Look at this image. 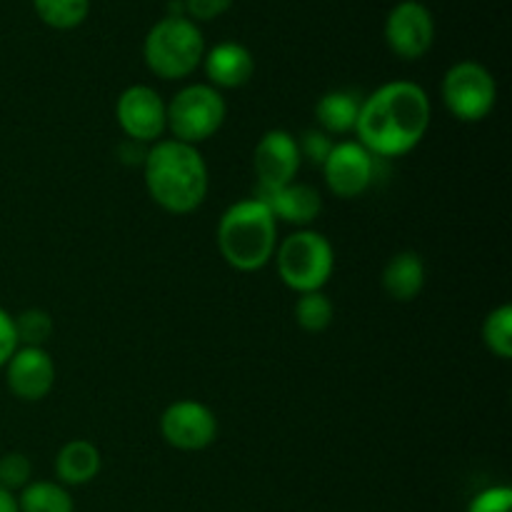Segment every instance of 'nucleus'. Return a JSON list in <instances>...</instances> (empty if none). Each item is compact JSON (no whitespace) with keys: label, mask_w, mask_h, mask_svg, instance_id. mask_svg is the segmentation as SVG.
Instances as JSON below:
<instances>
[{"label":"nucleus","mask_w":512,"mask_h":512,"mask_svg":"<svg viewBox=\"0 0 512 512\" xmlns=\"http://www.w3.org/2000/svg\"><path fill=\"white\" fill-rule=\"evenodd\" d=\"M425 288V263L413 250L393 255L383 268V290L395 303H410Z\"/></svg>","instance_id":"obj_16"},{"label":"nucleus","mask_w":512,"mask_h":512,"mask_svg":"<svg viewBox=\"0 0 512 512\" xmlns=\"http://www.w3.org/2000/svg\"><path fill=\"white\" fill-rule=\"evenodd\" d=\"M115 118L128 140L153 145L168 130V105L150 85H130L115 103Z\"/></svg>","instance_id":"obj_10"},{"label":"nucleus","mask_w":512,"mask_h":512,"mask_svg":"<svg viewBox=\"0 0 512 512\" xmlns=\"http://www.w3.org/2000/svg\"><path fill=\"white\" fill-rule=\"evenodd\" d=\"M13 323L18 345H25V348H43L53 335V318L40 308L23 310L20 315H15Z\"/></svg>","instance_id":"obj_23"},{"label":"nucleus","mask_w":512,"mask_h":512,"mask_svg":"<svg viewBox=\"0 0 512 512\" xmlns=\"http://www.w3.org/2000/svg\"><path fill=\"white\" fill-rule=\"evenodd\" d=\"M300 163H303V158H300L298 140L288 130H268L258 140L253 153L258 193H268V190H278L283 185L293 183L300 170Z\"/></svg>","instance_id":"obj_12"},{"label":"nucleus","mask_w":512,"mask_h":512,"mask_svg":"<svg viewBox=\"0 0 512 512\" xmlns=\"http://www.w3.org/2000/svg\"><path fill=\"white\" fill-rule=\"evenodd\" d=\"M33 10L48 28L73 30L88 18L90 0H33Z\"/></svg>","instance_id":"obj_20"},{"label":"nucleus","mask_w":512,"mask_h":512,"mask_svg":"<svg viewBox=\"0 0 512 512\" xmlns=\"http://www.w3.org/2000/svg\"><path fill=\"white\" fill-rule=\"evenodd\" d=\"M0 512H18V500L13 493L0 488Z\"/></svg>","instance_id":"obj_29"},{"label":"nucleus","mask_w":512,"mask_h":512,"mask_svg":"<svg viewBox=\"0 0 512 512\" xmlns=\"http://www.w3.org/2000/svg\"><path fill=\"white\" fill-rule=\"evenodd\" d=\"M233 3L235 0H183L185 15L193 23H208V20L220 18L223 13H228Z\"/></svg>","instance_id":"obj_27"},{"label":"nucleus","mask_w":512,"mask_h":512,"mask_svg":"<svg viewBox=\"0 0 512 512\" xmlns=\"http://www.w3.org/2000/svg\"><path fill=\"white\" fill-rule=\"evenodd\" d=\"M18 335H15V323L13 315L8 310L0 308V368H5L13 353L18 350Z\"/></svg>","instance_id":"obj_28"},{"label":"nucleus","mask_w":512,"mask_h":512,"mask_svg":"<svg viewBox=\"0 0 512 512\" xmlns=\"http://www.w3.org/2000/svg\"><path fill=\"white\" fill-rule=\"evenodd\" d=\"M33 480V465L28 455L5 453L0 458V488L15 495V490H23Z\"/></svg>","instance_id":"obj_24"},{"label":"nucleus","mask_w":512,"mask_h":512,"mask_svg":"<svg viewBox=\"0 0 512 512\" xmlns=\"http://www.w3.org/2000/svg\"><path fill=\"white\" fill-rule=\"evenodd\" d=\"M293 315L300 330H305V333H323L333 323V303H330V298L323 290L300 293L298 300H295Z\"/></svg>","instance_id":"obj_21"},{"label":"nucleus","mask_w":512,"mask_h":512,"mask_svg":"<svg viewBox=\"0 0 512 512\" xmlns=\"http://www.w3.org/2000/svg\"><path fill=\"white\" fill-rule=\"evenodd\" d=\"M160 435L183 453H200L218 438V418L200 400H175L160 415Z\"/></svg>","instance_id":"obj_9"},{"label":"nucleus","mask_w":512,"mask_h":512,"mask_svg":"<svg viewBox=\"0 0 512 512\" xmlns=\"http://www.w3.org/2000/svg\"><path fill=\"white\" fill-rule=\"evenodd\" d=\"M275 268L280 280L295 293L323 290L335 268V253L330 240L315 230H298L275 248Z\"/></svg>","instance_id":"obj_5"},{"label":"nucleus","mask_w":512,"mask_h":512,"mask_svg":"<svg viewBox=\"0 0 512 512\" xmlns=\"http://www.w3.org/2000/svg\"><path fill=\"white\" fill-rule=\"evenodd\" d=\"M205 75L215 90H235L250 83L255 73V58L243 43L235 40H223V43L213 45L205 50L203 63Z\"/></svg>","instance_id":"obj_14"},{"label":"nucleus","mask_w":512,"mask_h":512,"mask_svg":"<svg viewBox=\"0 0 512 512\" xmlns=\"http://www.w3.org/2000/svg\"><path fill=\"white\" fill-rule=\"evenodd\" d=\"M333 140H330L328 133H323V130H308V133L303 135V140L298 143V150H300V158L310 160L313 165H318V168H323L325 158L330 155V150H333Z\"/></svg>","instance_id":"obj_26"},{"label":"nucleus","mask_w":512,"mask_h":512,"mask_svg":"<svg viewBox=\"0 0 512 512\" xmlns=\"http://www.w3.org/2000/svg\"><path fill=\"white\" fill-rule=\"evenodd\" d=\"M360 105L363 100L350 90H330L315 105V118L323 133L328 135H348L355 133L358 125Z\"/></svg>","instance_id":"obj_18"},{"label":"nucleus","mask_w":512,"mask_h":512,"mask_svg":"<svg viewBox=\"0 0 512 512\" xmlns=\"http://www.w3.org/2000/svg\"><path fill=\"white\" fill-rule=\"evenodd\" d=\"M228 105L220 90L208 83H193L178 90L168 103V130L173 140L198 148V143L213 138L225 123Z\"/></svg>","instance_id":"obj_6"},{"label":"nucleus","mask_w":512,"mask_h":512,"mask_svg":"<svg viewBox=\"0 0 512 512\" xmlns=\"http://www.w3.org/2000/svg\"><path fill=\"white\" fill-rule=\"evenodd\" d=\"M483 343L495 358H512V305L503 303L485 318L483 323Z\"/></svg>","instance_id":"obj_22"},{"label":"nucleus","mask_w":512,"mask_h":512,"mask_svg":"<svg viewBox=\"0 0 512 512\" xmlns=\"http://www.w3.org/2000/svg\"><path fill=\"white\" fill-rule=\"evenodd\" d=\"M383 38L400 60H420L435 43L433 13L420 0H400L385 18Z\"/></svg>","instance_id":"obj_8"},{"label":"nucleus","mask_w":512,"mask_h":512,"mask_svg":"<svg viewBox=\"0 0 512 512\" xmlns=\"http://www.w3.org/2000/svg\"><path fill=\"white\" fill-rule=\"evenodd\" d=\"M143 178L150 198L165 213H195L208 198V165L195 145L180 140H158L145 150Z\"/></svg>","instance_id":"obj_2"},{"label":"nucleus","mask_w":512,"mask_h":512,"mask_svg":"<svg viewBox=\"0 0 512 512\" xmlns=\"http://www.w3.org/2000/svg\"><path fill=\"white\" fill-rule=\"evenodd\" d=\"M255 198H260L268 205L275 220L298 225V228H305V225L313 223L320 215V210H323V198H320L318 190L308 183H298V180H293V183L283 185L278 190L258 193Z\"/></svg>","instance_id":"obj_15"},{"label":"nucleus","mask_w":512,"mask_h":512,"mask_svg":"<svg viewBox=\"0 0 512 512\" xmlns=\"http://www.w3.org/2000/svg\"><path fill=\"white\" fill-rule=\"evenodd\" d=\"M205 38L188 15H165L143 40V60L160 80H183L200 68Z\"/></svg>","instance_id":"obj_4"},{"label":"nucleus","mask_w":512,"mask_h":512,"mask_svg":"<svg viewBox=\"0 0 512 512\" xmlns=\"http://www.w3.org/2000/svg\"><path fill=\"white\" fill-rule=\"evenodd\" d=\"M430 128V98L413 80H393L363 100L355 125L358 143L378 158H400L420 145Z\"/></svg>","instance_id":"obj_1"},{"label":"nucleus","mask_w":512,"mask_h":512,"mask_svg":"<svg viewBox=\"0 0 512 512\" xmlns=\"http://www.w3.org/2000/svg\"><path fill=\"white\" fill-rule=\"evenodd\" d=\"M278 248V220L260 198L238 200L218 223V250L230 268L255 273L273 260Z\"/></svg>","instance_id":"obj_3"},{"label":"nucleus","mask_w":512,"mask_h":512,"mask_svg":"<svg viewBox=\"0 0 512 512\" xmlns=\"http://www.w3.org/2000/svg\"><path fill=\"white\" fill-rule=\"evenodd\" d=\"M15 500L18 512H75L68 488L53 480H30Z\"/></svg>","instance_id":"obj_19"},{"label":"nucleus","mask_w":512,"mask_h":512,"mask_svg":"<svg viewBox=\"0 0 512 512\" xmlns=\"http://www.w3.org/2000/svg\"><path fill=\"white\" fill-rule=\"evenodd\" d=\"M375 155H370L358 140L335 143L323 163L325 185L333 195L343 200L360 198L373 185Z\"/></svg>","instance_id":"obj_11"},{"label":"nucleus","mask_w":512,"mask_h":512,"mask_svg":"<svg viewBox=\"0 0 512 512\" xmlns=\"http://www.w3.org/2000/svg\"><path fill=\"white\" fill-rule=\"evenodd\" d=\"M5 383L10 393L25 403L48 398L55 385V363L48 350L20 345L13 358L5 363Z\"/></svg>","instance_id":"obj_13"},{"label":"nucleus","mask_w":512,"mask_h":512,"mask_svg":"<svg viewBox=\"0 0 512 512\" xmlns=\"http://www.w3.org/2000/svg\"><path fill=\"white\" fill-rule=\"evenodd\" d=\"M440 95L448 113L460 123H480L498 103V83L483 63L460 60L443 75Z\"/></svg>","instance_id":"obj_7"},{"label":"nucleus","mask_w":512,"mask_h":512,"mask_svg":"<svg viewBox=\"0 0 512 512\" xmlns=\"http://www.w3.org/2000/svg\"><path fill=\"white\" fill-rule=\"evenodd\" d=\"M468 512H512V490L508 485H495L470 500Z\"/></svg>","instance_id":"obj_25"},{"label":"nucleus","mask_w":512,"mask_h":512,"mask_svg":"<svg viewBox=\"0 0 512 512\" xmlns=\"http://www.w3.org/2000/svg\"><path fill=\"white\" fill-rule=\"evenodd\" d=\"M100 465H103L100 450L90 440H70L55 455V475L65 488L93 483L100 473Z\"/></svg>","instance_id":"obj_17"}]
</instances>
